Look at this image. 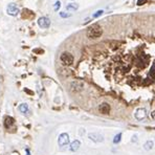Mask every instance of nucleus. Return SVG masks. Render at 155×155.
<instances>
[{"mask_svg": "<svg viewBox=\"0 0 155 155\" xmlns=\"http://www.w3.org/2000/svg\"><path fill=\"white\" fill-rule=\"evenodd\" d=\"M136 141V135H134L133 138H132V141Z\"/></svg>", "mask_w": 155, "mask_h": 155, "instance_id": "22", "label": "nucleus"}, {"mask_svg": "<svg viewBox=\"0 0 155 155\" xmlns=\"http://www.w3.org/2000/svg\"><path fill=\"white\" fill-rule=\"evenodd\" d=\"M25 152H26V155H31V153H29V149H26V150H25Z\"/></svg>", "mask_w": 155, "mask_h": 155, "instance_id": "21", "label": "nucleus"}, {"mask_svg": "<svg viewBox=\"0 0 155 155\" xmlns=\"http://www.w3.org/2000/svg\"><path fill=\"white\" fill-rule=\"evenodd\" d=\"M134 116L137 121H143V120H145V118H147V110L145 109V108H138V109L135 111Z\"/></svg>", "mask_w": 155, "mask_h": 155, "instance_id": "6", "label": "nucleus"}, {"mask_svg": "<svg viewBox=\"0 0 155 155\" xmlns=\"http://www.w3.org/2000/svg\"><path fill=\"white\" fill-rule=\"evenodd\" d=\"M6 13L10 15V16H17L19 14V7H18L15 3H10L9 5H7V9H6Z\"/></svg>", "mask_w": 155, "mask_h": 155, "instance_id": "3", "label": "nucleus"}, {"mask_svg": "<svg viewBox=\"0 0 155 155\" xmlns=\"http://www.w3.org/2000/svg\"><path fill=\"white\" fill-rule=\"evenodd\" d=\"M58 143H59V145H60L61 147L68 145L69 135L67 134V133H62V134H60V136H59V138H58Z\"/></svg>", "mask_w": 155, "mask_h": 155, "instance_id": "7", "label": "nucleus"}, {"mask_svg": "<svg viewBox=\"0 0 155 155\" xmlns=\"http://www.w3.org/2000/svg\"><path fill=\"white\" fill-rule=\"evenodd\" d=\"M151 116H152V118H154V120H155V110L152 112V113H151Z\"/></svg>", "mask_w": 155, "mask_h": 155, "instance_id": "20", "label": "nucleus"}, {"mask_svg": "<svg viewBox=\"0 0 155 155\" xmlns=\"http://www.w3.org/2000/svg\"><path fill=\"white\" fill-rule=\"evenodd\" d=\"M145 2H147V0H139V1H137V5H141Z\"/></svg>", "mask_w": 155, "mask_h": 155, "instance_id": "19", "label": "nucleus"}, {"mask_svg": "<svg viewBox=\"0 0 155 155\" xmlns=\"http://www.w3.org/2000/svg\"><path fill=\"white\" fill-rule=\"evenodd\" d=\"M122 139V133H118V134H116L114 136V138H113V143L114 144H118L120 141H121Z\"/></svg>", "mask_w": 155, "mask_h": 155, "instance_id": "15", "label": "nucleus"}, {"mask_svg": "<svg viewBox=\"0 0 155 155\" xmlns=\"http://www.w3.org/2000/svg\"><path fill=\"white\" fill-rule=\"evenodd\" d=\"M78 9H79V4L78 3H69V4H67L66 5V11L67 12H75L78 11Z\"/></svg>", "mask_w": 155, "mask_h": 155, "instance_id": "10", "label": "nucleus"}, {"mask_svg": "<svg viewBox=\"0 0 155 155\" xmlns=\"http://www.w3.org/2000/svg\"><path fill=\"white\" fill-rule=\"evenodd\" d=\"M103 34V29L99 24H92L87 29L86 35L89 39H98Z\"/></svg>", "mask_w": 155, "mask_h": 155, "instance_id": "1", "label": "nucleus"}, {"mask_svg": "<svg viewBox=\"0 0 155 155\" xmlns=\"http://www.w3.org/2000/svg\"><path fill=\"white\" fill-rule=\"evenodd\" d=\"M99 111H100L102 114H108V113L110 112L109 104H107V103L101 104L100 106H99Z\"/></svg>", "mask_w": 155, "mask_h": 155, "instance_id": "9", "label": "nucleus"}, {"mask_svg": "<svg viewBox=\"0 0 155 155\" xmlns=\"http://www.w3.org/2000/svg\"><path fill=\"white\" fill-rule=\"evenodd\" d=\"M88 137L94 143H102L104 141V136L100 133H89Z\"/></svg>", "mask_w": 155, "mask_h": 155, "instance_id": "8", "label": "nucleus"}, {"mask_svg": "<svg viewBox=\"0 0 155 155\" xmlns=\"http://www.w3.org/2000/svg\"><path fill=\"white\" fill-rule=\"evenodd\" d=\"M60 16L62 18H68L69 17V14H68V13H65V12H61Z\"/></svg>", "mask_w": 155, "mask_h": 155, "instance_id": "18", "label": "nucleus"}, {"mask_svg": "<svg viewBox=\"0 0 155 155\" xmlns=\"http://www.w3.org/2000/svg\"><path fill=\"white\" fill-rule=\"evenodd\" d=\"M103 13H104V11H103V10H100V11L95 12L94 14H93V17H94V18H97V17H100L101 15H103Z\"/></svg>", "mask_w": 155, "mask_h": 155, "instance_id": "17", "label": "nucleus"}, {"mask_svg": "<svg viewBox=\"0 0 155 155\" xmlns=\"http://www.w3.org/2000/svg\"><path fill=\"white\" fill-rule=\"evenodd\" d=\"M50 23H52V21L48 17H41L38 19V25L40 26L41 29H48Z\"/></svg>", "mask_w": 155, "mask_h": 155, "instance_id": "5", "label": "nucleus"}, {"mask_svg": "<svg viewBox=\"0 0 155 155\" xmlns=\"http://www.w3.org/2000/svg\"><path fill=\"white\" fill-rule=\"evenodd\" d=\"M18 109H19V111L21 112V113H23V114H26V113H29V105L27 104H20L19 105V107H18Z\"/></svg>", "mask_w": 155, "mask_h": 155, "instance_id": "11", "label": "nucleus"}, {"mask_svg": "<svg viewBox=\"0 0 155 155\" xmlns=\"http://www.w3.org/2000/svg\"><path fill=\"white\" fill-rule=\"evenodd\" d=\"M61 62L66 65V66H70L72 63H73V56L68 52H64L60 57Z\"/></svg>", "mask_w": 155, "mask_h": 155, "instance_id": "2", "label": "nucleus"}, {"mask_svg": "<svg viewBox=\"0 0 155 155\" xmlns=\"http://www.w3.org/2000/svg\"><path fill=\"white\" fill-rule=\"evenodd\" d=\"M80 146H81L80 141H73L71 143V145H70V151H72V152H75V151H78V150H79Z\"/></svg>", "mask_w": 155, "mask_h": 155, "instance_id": "12", "label": "nucleus"}, {"mask_svg": "<svg viewBox=\"0 0 155 155\" xmlns=\"http://www.w3.org/2000/svg\"><path fill=\"white\" fill-rule=\"evenodd\" d=\"M15 124V120L13 118H11V116H7V118H5V122H4V125H5L6 128H9V127L13 126Z\"/></svg>", "mask_w": 155, "mask_h": 155, "instance_id": "13", "label": "nucleus"}, {"mask_svg": "<svg viewBox=\"0 0 155 155\" xmlns=\"http://www.w3.org/2000/svg\"><path fill=\"white\" fill-rule=\"evenodd\" d=\"M60 7H61V2H60V1H56L55 6H54V10H55L56 12H58Z\"/></svg>", "mask_w": 155, "mask_h": 155, "instance_id": "16", "label": "nucleus"}, {"mask_svg": "<svg viewBox=\"0 0 155 155\" xmlns=\"http://www.w3.org/2000/svg\"><path fill=\"white\" fill-rule=\"evenodd\" d=\"M153 145H154V144H153L152 141H148L146 144L144 145V149L145 150H151L153 148Z\"/></svg>", "mask_w": 155, "mask_h": 155, "instance_id": "14", "label": "nucleus"}, {"mask_svg": "<svg viewBox=\"0 0 155 155\" xmlns=\"http://www.w3.org/2000/svg\"><path fill=\"white\" fill-rule=\"evenodd\" d=\"M83 88H84V84L82 82H80V81H73L70 84V89L73 92H80L83 90Z\"/></svg>", "mask_w": 155, "mask_h": 155, "instance_id": "4", "label": "nucleus"}]
</instances>
